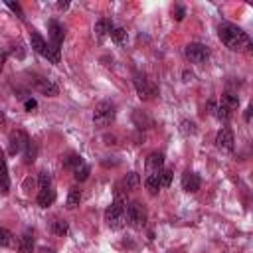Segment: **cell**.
I'll list each match as a JSON object with an SVG mask.
<instances>
[{"mask_svg":"<svg viewBox=\"0 0 253 253\" xmlns=\"http://www.w3.org/2000/svg\"><path fill=\"white\" fill-rule=\"evenodd\" d=\"M217 36L219 40L233 51H249L251 49V38L237 26L229 24V22H223L219 24L217 28Z\"/></svg>","mask_w":253,"mask_h":253,"instance_id":"cell-1","label":"cell"},{"mask_svg":"<svg viewBox=\"0 0 253 253\" xmlns=\"http://www.w3.org/2000/svg\"><path fill=\"white\" fill-rule=\"evenodd\" d=\"M105 221L111 229H121L126 223V198L123 196V190L117 188L113 204L105 211Z\"/></svg>","mask_w":253,"mask_h":253,"instance_id":"cell-2","label":"cell"},{"mask_svg":"<svg viewBox=\"0 0 253 253\" xmlns=\"http://www.w3.org/2000/svg\"><path fill=\"white\" fill-rule=\"evenodd\" d=\"M30 40H32V47H34L40 55H43V57L49 59L51 63H59V47L49 45V43H47L36 30L30 32Z\"/></svg>","mask_w":253,"mask_h":253,"instance_id":"cell-3","label":"cell"},{"mask_svg":"<svg viewBox=\"0 0 253 253\" xmlns=\"http://www.w3.org/2000/svg\"><path fill=\"white\" fill-rule=\"evenodd\" d=\"M126 221L134 229H142L146 225V210L140 202H130L126 206Z\"/></svg>","mask_w":253,"mask_h":253,"instance_id":"cell-4","label":"cell"},{"mask_svg":"<svg viewBox=\"0 0 253 253\" xmlns=\"http://www.w3.org/2000/svg\"><path fill=\"white\" fill-rule=\"evenodd\" d=\"M115 119V105L111 101H101L93 111V123L97 126H107Z\"/></svg>","mask_w":253,"mask_h":253,"instance_id":"cell-5","label":"cell"},{"mask_svg":"<svg viewBox=\"0 0 253 253\" xmlns=\"http://www.w3.org/2000/svg\"><path fill=\"white\" fill-rule=\"evenodd\" d=\"M30 144V136L22 130V128H16L10 132L8 136V152L10 154H20L26 150V146Z\"/></svg>","mask_w":253,"mask_h":253,"instance_id":"cell-6","label":"cell"},{"mask_svg":"<svg viewBox=\"0 0 253 253\" xmlns=\"http://www.w3.org/2000/svg\"><path fill=\"white\" fill-rule=\"evenodd\" d=\"M184 53L192 63H204L210 59V49L204 43H188Z\"/></svg>","mask_w":253,"mask_h":253,"instance_id":"cell-7","label":"cell"},{"mask_svg":"<svg viewBox=\"0 0 253 253\" xmlns=\"http://www.w3.org/2000/svg\"><path fill=\"white\" fill-rule=\"evenodd\" d=\"M134 87H136V93H138V97L140 99H152L154 95H156V85L154 83H150L144 75H134Z\"/></svg>","mask_w":253,"mask_h":253,"instance_id":"cell-8","label":"cell"},{"mask_svg":"<svg viewBox=\"0 0 253 253\" xmlns=\"http://www.w3.org/2000/svg\"><path fill=\"white\" fill-rule=\"evenodd\" d=\"M233 132H231V128H227V126H223V128H219V132L215 134V146L219 148V150H225V152H231L233 150Z\"/></svg>","mask_w":253,"mask_h":253,"instance_id":"cell-9","label":"cell"},{"mask_svg":"<svg viewBox=\"0 0 253 253\" xmlns=\"http://www.w3.org/2000/svg\"><path fill=\"white\" fill-rule=\"evenodd\" d=\"M32 85H34L40 93H43V95H47V97H55V95H57V85L51 83L49 79H43V77L34 75V77H32Z\"/></svg>","mask_w":253,"mask_h":253,"instance_id":"cell-10","label":"cell"},{"mask_svg":"<svg viewBox=\"0 0 253 253\" xmlns=\"http://www.w3.org/2000/svg\"><path fill=\"white\" fill-rule=\"evenodd\" d=\"M47 30H49L51 45L59 47V45H61V42H63V38H65V30H63V26H61L57 20H49V22H47Z\"/></svg>","mask_w":253,"mask_h":253,"instance_id":"cell-11","label":"cell"},{"mask_svg":"<svg viewBox=\"0 0 253 253\" xmlns=\"http://www.w3.org/2000/svg\"><path fill=\"white\" fill-rule=\"evenodd\" d=\"M200 184H202V180H200V176L196 172H184L182 174V188L186 192H190V194L198 192L200 190Z\"/></svg>","mask_w":253,"mask_h":253,"instance_id":"cell-12","label":"cell"},{"mask_svg":"<svg viewBox=\"0 0 253 253\" xmlns=\"http://www.w3.org/2000/svg\"><path fill=\"white\" fill-rule=\"evenodd\" d=\"M162 164H164V154L162 152H152L146 158V172L148 174H156V172L162 170Z\"/></svg>","mask_w":253,"mask_h":253,"instance_id":"cell-13","label":"cell"},{"mask_svg":"<svg viewBox=\"0 0 253 253\" xmlns=\"http://www.w3.org/2000/svg\"><path fill=\"white\" fill-rule=\"evenodd\" d=\"M138 184H140V176H138L136 172H128V174L123 178V182L119 184V190H123V192H130V190H136Z\"/></svg>","mask_w":253,"mask_h":253,"instance_id":"cell-14","label":"cell"},{"mask_svg":"<svg viewBox=\"0 0 253 253\" xmlns=\"http://www.w3.org/2000/svg\"><path fill=\"white\" fill-rule=\"evenodd\" d=\"M208 109H210V113H211L215 119H219V121H223V123H227L229 117H231V113H229L225 107L217 105L215 101H210V103H208Z\"/></svg>","mask_w":253,"mask_h":253,"instance_id":"cell-15","label":"cell"},{"mask_svg":"<svg viewBox=\"0 0 253 253\" xmlns=\"http://www.w3.org/2000/svg\"><path fill=\"white\" fill-rule=\"evenodd\" d=\"M18 249H20V253H32V249H34V233L30 229H26L24 235L20 237Z\"/></svg>","mask_w":253,"mask_h":253,"instance_id":"cell-16","label":"cell"},{"mask_svg":"<svg viewBox=\"0 0 253 253\" xmlns=\"http://www.w3.org/2000/svg\"><path fill=\"white\" fill-rule=\"evenodd\" d=\"M8 168H6V158H4V152L0 150V194H6L8 192Z\"/></svg>","mask_w":253,"mask_h":253,"instance_id":"cell-17","label":"cell"},{"mask_svg":"<svg viewBox=\"0 0 253 253\" xmlns=\"http://www.w3.org/2000/svg\"><path fill=\"white\" fill-rule=\"evenodd\" d=\"M111 30H113V22H111L109 18H101V20L95 24V34H97V38H105L107 34H111Z\"/></svg>","mask_w":253,"mask_h":253,"instance_id":"cell-18","label":"cell"},{"mask_svg":"<svg viewBox=\"0 0 253 253\" xmlns=\"http://www.w3.org/2000/svg\"><path fill=\"white\" fill-rule=\"evenodd\" d=\"M109 36H111V40H113L117 45H126V42H128V34H126L125 28H113Z\"/></svg>","mask_w":253,"mask_h":253,"instance_id":"cell-19","label":"cell"},{"mask_svg":"<svg viewBox=\"0 0 253 253\" xmlns=\"http://www.w3.org/2000/svg\"><path fill=\"white\" fill-rule=\"evenodd\" d=\"M219 105L225 107V109L231 113V111H235V109L239 107V97L233 95V93H225V95H221V103H219Z\"/></svg>","mask_w":253,"mask_h":253,"instance_id":"cell-20","label":"cell"},{"mask_svg":"<svg viewBox=\"0 0 253 253\" xmlns=\"http://www.w3.org/2000/svg\"><path fill=\"white\" fill-rule=\"evenodd\" d=\"M53 200H55V192H53L51 188H49V190H40V194H38V204H40L42 208L51 206Z\"/></svg>","mask_w":253,"mask_h":253,"instance_id":"cell-21","label":"cell"},{"mask_svg":"<svg viewBox=\"0 0 253 253\" xmlns=\"http://www.w3.org/2000/svg\"><path fill=\"white\" fill-rule=\"evenodd\" d=\"M144 186H146V190H148V194H158V190H160V180H158V172L156 174H148L146 176V180H144Z\"/></svg>","mask_w":253,"mask_h":253,"instance_id":"cell-22","label":"cell"},{"mask_svg":"<svg viewBox=\"0 0 253 253\" xmlns=\"http://www.w3.org/2000/svg\"><path fill=\"white\" fill-rule=\"evenodd\" d=\"M0 245L2 247H16V237L12 231H8L6 227H0Z\"/></svg>","mask_w":253,"mask_h":253,"instance_id":"cell-23","label":"cell"},{"mask_svg":"<svg viewBox=\"0 0 253 253\" xmlns=\"http://www.w3.org/2000/svg\"><path fill=\"white\" fill-rule=\"evenodd\" d=\"M73 176H75L77 182H85V180H87V176H89V166L85 164V160L79 162V164L73 168Z\"/></svg>","mask_w":253,"mask_h":253,"instance_id":"cell-24","label":"cell"},{"mask_svg":"<svg viewBox=\"0 0 253 253\" xmlns=\"http://www.w3.org/2000/svg\"><path fill=\"white\" fill-rule=\"evenodd\" d=\"M79 202H81V190L79 188H71L69 194H67V208L73 210V208L79 206Z\"/></svg>","mask_w":253,"mask_h":253,"instance_id":"cell-25","label":"cell"},{"mask_svg":"<svg viewBox=\"0 0 253 253\" xmlns=\"http://www.w3.org/2000/svg\"><path fill=\"white\" fill-rule=\"evenodd\" d=\"M172 176H174V172H172V168H162V170L158 172V180H160V188H168V186L172 184Z\"/></svg>","mask_w":253,"mask_h":253,"instance_id":"cell-26","label":"cell"},{"mask_svg":"<svg viewBox=\"0 0 253 253\" xmlns=\"http://www.w3.org/2000/svg\"><path fill=\"white\" fill-rule=\"evenodd\" d=\"M67 229H69V225H67V221H63V219H55V221L51 223V233L57 235V237H63V235L67 233Z\"/></svg>","mask_w":253,"mask_h":253,"instance_id":"cell-27","label":"cell"},{"mask_svg":"<svg viewBox=\"0 0 253 253\" xmlns=\"http://www.w3.org/2000/svg\"><path fill=\"white\" fill-rule=\"evenodd\" d=\"M79 162H83V158H81L79 154H75V152H69V154L63 156V166H65V168H71V170H73Z\"/></svg>","mask_w":253,"mask_h":253,"instance_id":"cell-28","label":"cell"},{"mask_svg":"<svg viewBox=\"0 0 253 253\" xmlns=\"http://www.w3.org/2000/svg\"><path fill=\"white\" fill-rule=\"evenodd\" d=\"M196 123H192V121H182L180 123V132L184 134V136H190V134H196Z\"/></svg>","mask_w":253,"mask_h":253,"instance_id":"cell-29","label":"cell"},{"mask_svg":"<svg viewBox=\"0 0 253 253\" xmlns=\"http://www.w3.org/2000/svg\"><path fill=\"white\" fill-rule=\"evenodd\" d=\"M36 154H38V148H36V144L30 140V144H28L26 150H24V160H26L28 164H32V162L36 160Z\"/></svg>","mask_w":253,"mask_h":253,"instance_id":"cell-30","label":"cell"},{"mask_svg":"<svg viewBox=\"0 0 253 253\" xmlns=\"http://www.w3.org/2000/svg\"><path fill=\"white\" fill-rule=\"evenodd\" d=\"M38 184H40V190H49L51 188V176H49V172H40Z\"/></svg>","mask_w":253,"mask_h":253,"instance_id":"cell-31","label":"cell"},{"mask_svg":"<svg viewBox=\"0 0 253 253\" xmlns=\"http://www.w3.org/2000/svg\"><path fill=\"white\" fill-rule=\"evenodd\" d=\"M134 123H136L140 128H142V123H146V126H152V121H150L146 115H142V117H140V113H134Z\"/></svg>","mask_w":253,"mask_h":253,"instance_id":"cell-32","label":"cell"},{"mask_svg":"<svg viewBox=\"0 0 253 253\" xmlns=\"http://www.w3.org/2000/svg\"><path fill=\"white\" fill-rule=\"evenodd\" d=\"M6 6H8L12 12H16V14H18V18H22V20H24V12H22L20 4H14V2H6Z\"/></svg>","mask_w":253,"mask_h":253,"instance_id":"cell-33","label":"cell"},{"mask_svg":"<svg viewBox=\"0 0 253 253\" xmlns=\"http://www.w3.org/2000/svg\"><path fill=\"white\" fill-rule=\"evenodd\" d=\"M172 14H174V18H176V20H178V22H180V20H182V18H184V16H186V10H184V8H182V6H176V8H174V10H172Z\"/></svg>","mask_w":253,"mask_h":253,"instance_id":"cell-34","label":"cell"},{"mask_svg":"<svg viewBox=\"0 0 253 253\" xmlns=\"http://www.w3.org/2000/svg\"><path fill=\"white\" fill-rule=\"evenodd\" d=\"M24 107H26V111H34L36 107H38V103H36V99H26V103H24Z\"/></svg>","mask_w":253,"mask_h":253,"instance_id":"cell-35","label":"cell"},{"mask_svg":"<svg viewBox=\"0 0 253 253\" xmlns=\"http://www.w3.org/2000/svg\"><path fill=\"white\" fill-rule=\"evenodd\" d=\"M6 57H8V51H0V71H2L4 63H6Z\"/></svg>","mask_w":253,"mask_h":253,"instance_id":"cell-36","label":"cell"},{"mask_svg":"<svg viewBox=\"0 0 253 253\" xmlns=\"http://www.w3.org/2000/svg\"><path fill=\"white\" fill-rule=\"evenodd\" d=\"M251 113H253V107H251V105H249V107H247V109H245V121H247V123H249V121H251Z\"/></svg>","mask_w":253,"mask_h":253,"instance_id":"cell-37","label":"cell"},{"mask_svg":"<svg viewBox=\"0 0 253 253\" xmlns=\"http://www.w3.org/2000/svg\"><path fill=\"white\" fill-rule=\"evenodd\" d=\"M55 6H57V10H67L69 8V2H57Z\"/></svg>","mask_w":253,"mask_h":253,"instance_id":"cell-38","label":"cell"},{"mask_svg":"<svg viewBox=\"0 0 253 253\" xmlns=\"http://www.w3.org/2000/svg\"><path fill=\"white\" fill-rule=\"evenodd\" d=\"M194 79V73H188V71H184V81H192Z\"/></svg>","mask_w":253,"mask_h":253,"instance_id":"cell-39","label":"cell"},{"mask_svg":"<svg viewBox=\"0 0 253 253\" xmlns=\"http://www.w3.org/2000/svg\"><path fill=\"white\" fill-rule=\"evenodd\" d=\"M4 121H6V117H4V113H2V111H0V126H2V125H4Z\"/></svg>","mask_w":253,"mask_h":253,"instance_id":"cell-40","label":"cell"}]
</instances>
